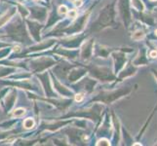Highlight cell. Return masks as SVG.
<instances>
[{
	"label": "cell",
	"instance_id": "obj_1",
	"mask_svg": "<svg viewBox=\"0 0 157 146\" xmlns=\"http://www.w3.org/2000/svg\"><path fill=\"white\" fill-rule=\"evenodd\" d=\"M15 12H16V10H15V9H11V11H9V12H7L4 16H2V17L0 18V26H1L3 24L6 23V21L10 19L11 16L14 15Z\"/></svg>",
	"mask_w": 157,
	"mask_h": 146
},
{
	"label": "cell",
	"instance_id": "obj_2",
	"mask_svg": "<svg viewBox=\"0 0 157 146\" xmlns=\"http://www.w3.org/2000/svg\"><path fill=\"white\" fill-rule=\"evenodd\" d=\"M24 125H25V127L26 129H29V128H32V127H33L34 122H33V120H32V119L29 118V119H26V120L25 121Z\"/></svg>",
	"mask_w": 157,
	"mask_h": 146
},
{
	"label": "cell",
	"instance_id": "obj_3",
	"mask_svg": "<svg viewBox=\"0 0 157 146\" xmlns=\"http://www.w3.org/2000/svg\"><path fill=\"white\" fill-rule=\"evenodd\" d=\"M144 37V33L143 32H136V33L134 34V38L135 39H140V38H143Z\"/></svg>",
	"mask_w": 157,
	"mask_h": 146
},
{
	"label": "cell",
	"instance_id": "obj_4",
	"mask_svg": "<svg viewBox=\"0 0 157 146\" xmlns=\"http://www.w3.org/2000/svg\"><path fill=\"white\" fill-rule=\"evenodd\" d=\"M25 113V110L24 109H18L17 111L15 112V115L16 116H19V115H23Z\"/></svg>",
	"mask_w": 157,
	"mask_h": 146
},
{
	"label": "cell",
	"instance_id": "obj_5",
	"mask_svg": "<svg viewBox=\"0 0 157 146\" xmlns=\"http://www.w3.org/2000/svg\"><path fill=\"white\" fill-rule=\"evenodd\" d=\"M59 13L61 14H66L67 13V8L64 6H61L59 7Z\"/></svg>",
	"mask_w": 157,
	"mask_h": 146
},
{
	"label": "cell",
	"instance_id": "obj_6",
	"mask_svg": "<svg viewBox=\"0 0 157 146\" xmlns=\"http://www.w3.org/2000/svg\"><path fill=\"white\" fill-rule=\"evenodd\" d=\"M68 15H69L70 18H75V17H76V12L72 10V11H70V12L68 13Z\"/></svg>",
	"mask_w": 157,
	"mask_h": 146
},
{
	"label": "cell",
	"instance_id": "obj_7",
	"mask_svg": "<svg viewBox=\"0 0 157 146\" xmlns=\"http://www.w3.org/2000/svg\"><path fill=\"white\" fill-rule=\"evenodd\" d=\"M82 99H83V95H82V94H79V95H76V100L80 101Z\"/></svg>",
	"mask_w": 157,
	"mask_h": 146
},
{
	"label": "cell",
	"instance_id": "obj_8",
	"mask_svg": "<svg viewBox=\"0 0 157 146\" xmlns=\"http://www.w3.org/2000/svg\"><path fill=\"white\" fill-rule=\"evenodd\" d=\"M150 57L151 58H156L157 57V52L156 51H152L150 53Z\"/></svg>",
	"mask_w": 157,
	"mask_h": 146
},
{
	"label": "cell",
	"instance_id": "obj_9",
	"mask_svg": "<svg viewBox=\"0 0 157 146\" xmlns=\"http://www.w3.org/2000/svg\"><path fill=\"white\" fill-rule=\"evenodd\" d=\"M155 33H156V35H157V29H156V31H155Z\"/></svg>",
	"mask_w": 157,
	"mask_h": 146
},
{
	"label": "cell",
	"instance_id": "obj_10",
	"mask_svg": "<svg viewBox=\"0 0 157 146\" xmlns=\"http://www.w3.org/2000/svg\"><path fill=\"white\" fill-rule=\"evenodd\" d=\"M150 1H155V0H150Z\"/></svg>",
	"mask_w": 157,
	"mask_h": 146
}]
</instances>
